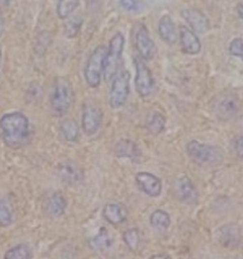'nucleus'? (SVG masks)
Masks as SVG:
<instances>
[{"label":"nucleus","instance_id":"2eb2a0df","mask_svg":"<svg viewBox=\"0 0 243 259\" xmlns=\"http://www.w3.org/2000/svg\"><path fill=\"white\" fill-rule=\"evenodd\" d=\"M67 209V200L60 192L52 193L44 203V211L51 219H59Z\"/></svg>","mask_w":243,"mask_h":259},{"label":"nucleus","instance_id":"f3484780","mask_svg":"<svg viewBox=\"0 0 243 259\" xmlns=\"http://www.w3.org/2000/svg\"><path fill=\"white\" fill-rule=\"evenodd\" d=\"M103 218L109 224L117 226L127 221V210L117 203H107L103 208Z\"/></svg>","mask_w":243,"mask_h":259},{"label":"nucleus","instance_id":"473e14b6","mask_svg":"<svg viewBox=\"0 0 243 259\" xmlns=\"http://www.w3.org/2000/svg\"><path fill=\"white\" fill-rule=\"evenodd\" d=\"M237 13H238V16H240V18L243 20V2L237 6Z\"/></svg>","mask_w":243,"mask_h":259},{"label":"nucleus","instance_id":"cd10ccee","mask_svg":"<svg viewBox=\"0 0 243 259\" xmlns=\"http://www.w3.org/2000/svg\"><path fill=\"white\" fill-rule=\"evenodd\" d=\"M221 236L223 237V242H226L227 245L238 243L239 240V233L236 226L231 227L230 225L226 226L221 230Z\"/></svg>","mask_w":243,"mask_h":259},{"label":"nucleus","instance_id":"6e6552de","mask_svg":"<svg viewBox=\"0 0 243 259\" xmlns=\"http://www.w3.org/2000/svg\"><path fill=\"white\" fill-rule=\"evenodd\" d=\"M212 107L214 113L219 119L227 121L238 112L240 101L234 92H224L215 98Z\"/></svg>","mask_w":243,"mask_h":259},{"label":"nucleus","instance_id":"4468645a","mask_svg":"<svg viewBox=\"0 0 243 259\" xmlns=\"http://www.w3.org/2000/svg\"><path fill=\"white\" fill-rule=\"evenodd\" d=\"M175 193L177 198L182 202L193 204L197 200V191L188 177L183 176L175 184Z\"/></svg>","mask_w":243,"mask_h":259},{"label":"nucleus","instance_id":"2f4dec72","mask_svg":"<svg viewBox=\"0 0 243 259\" xmlns=\"http://www.w3.org/2000/svg\"><path fill=\"white\" fill-rule=\"evenodd\" d=\"M120 4L127 11H133L137 7L136 0H120Z\"/></svg>","mask_w":243,"mask_h":259},{"label":"nucleus","instance_id":"dca6fc26","mask_svg":"<svg viewBox=\"0 0 243 259\" xmlns=\"http://www.w3.org/2000/svg\"><path fill=\"white\" fill-rule=\"evenodd\" d=\"M182 16L194 31L202 33L208 30L207 18L197 9H185L182 11Z\"/></svg>","mask_w":243,"mask_h":259},{"label":"nucleus","instance_id":"f257e3e1","mask_svg":"<svg viewBox=\"0 0 243 259\" xmlns=\"http://www.w3.org/2000/svg\"><path fill=\"white\" fill-rule=\"evenodd\" d=\"M0 135L3 143L12 149H19L30 141L29 118L22 112L14 111L0 118Z\"/></svg>","mask_w":243,"mask_h":259},{"label":"nucleus","instance_id":"423d86ee","mask_svg":"<svg viewBox=\"0 0 243 259\" xmlns=\"http://www.w3.org/2000/svg\"><path fill=\"white\" fill-rule=\"evenodd\" d=\"M124 46L125 38L122 33L118 32L110 40L109 48L107 50L104 71V77L106 81L112 80L114 76L117 74L124 51Z\"/></svg>","mask_w":243,"mask_h":259},{"label":"nucleus","instance_id":"9d476101","mask_svg":"<svg viewBox=\"0 0 243 259\" xmlns=\"http://www.w3.org/2000/svg\"><path fill=\"white\" fill-rule=\"evenodd\" d=\"M135 45L138 53L144 60H152L157 54L156 45L143 24L138 26L135 34Z\"/></svg>","mask_w":243,"mask_h":259},{"label":"nucleus","instance_id":"ddd939ff","mask_svg":"<svg viewBox=\"0 0 243 259\" xmlns=\"http://www.w3.org/2000/svg\"><path fill=\"white\" fill-rule=\"evenodd\" d=\"M57 175L61 181L68 185H77L83 181L81 168L72 161H63L57 166Z\"/></svg>","mask_w":243,"mask_h":259},{"label":"nucleus","instance_id":"c9c22d12","mask_svg":"<svg viewBox=\"0 0 243 259\" xmlns=\"http://www.w3.org/2000/svg\"><path fill=\"white\" fill-rule=\"evenodd\" d=\"M1 61H2V54H1V51H0V68H1Z\"/></svg>","mask_w":243,"mask_h":259},{"label":"nucleus","instance_id":"39448f33","mask_svg":"<svg viewBox=\"0 0 243 259\" xmlns=\"http://www.w3.org/2000/svg\"><path fill=\"white\" fill-rule=\"evenodd\" d=\"M130 93V74L128 70L118 71L112 79V84L108 95V105L112 109L124 107Z\"/></svg>","mask_w":243,"mask_h":259},{"label":"nucleus","instance_id":"6ab92c4d","mask_svg":"<svg viewBox=\"0 0 243 259\" xmlns=\"http://www.w3.org/2000/svg\"><path fill=\"white\" fill-rule=\"evenodd\" d=\"M113 242L112 235L106 228H101L97 235L91 238L90 245L94 251H104L110 249Z\"/></svg>","mask_w":243,"mask_h":259},{"label":"nucleus","instance_id":"5701e85b","mask_svg":"<svg viewBox=\"0 0 243 259\" xmlns=\"http://www.w3.org/2000/svg\"><path fill=\"white\" fill-rule=\"evenodd\" d=\"M150 224L153 228L158 231H167L171 224L170 215L163 210H156L150 215Z\"/></svg>","mask_w":243,"mask_h":259},{"label":"nucleus","instance_id":"bb28decb","mask_svg":"<svg viewBox=\"0 0 243 259\" xmlns=\"http://www.w3.org/2000/svg\"><path fill=\"white\" fill-rule=\"evenodd\" d=\"M80 3V0H60L57 7V13L61 18L68 17Z\"/></svg>","mask_w":243,"mask_h":259},{"label":"nucleus","instance_id":"7c9ffc66","mask_svg":"<svg viewBox=\"0 0 243 259\" xmlns=\"http://www.w3.org/2000/svg\"><path fill=\"white\" fill-rule=\"evenodd\" d=\"M235 151L238 158L243 159V136L235 140Z\"/></svg>","mask_w":243,"mask_h":259},{"label":"nucleus","instance_id":"c756f323","mask_svg":"<svg viewBox=\"0 0 243 259\" xmlns=\"http://www.w3.org/2000/svg\"><path fill=\"white\" fill-rule=\"evenodd\" d=\"M230 54L234 56L241 58L243 61V39L235 38L230 43L229 46Z\"/></svg>","mask_w":243,"mask_h":259},{"label":"nucleus","instance_id":"f704fd0d","mask_svg":"<svg viewBox=\"0 0 243 259\" xmlns=\"http://www.w3.org/2000/svg\"><path fill=\"white\" fill-rule=\"evenodd\" d=\"M3 30H4V20H3V17H2L1 13H0V35L2 34Z\"/></svg>","mask_w":243,"mask_h":259},{"label":"nucleus","instance_id":"b1692460","mask_svg":"<svg viewBox=\"0 0 243 259\" xmlns=\"http://www.w3.org/2000/svg\"><path fill=\"white\" fill-rule=\"evenodd\" d=\"M5 259H29L31 258V251L27 244H18L9 249L5 254Z\"/></svg>","mask_w":243,"mask_h":259},{"label":"nucleus","instance_id":"1a4fd4ad","mask_svg":"<svg viewBox=\"0 0 243 259\" xmlns=\"http://www.w3.org/2000/svg\"><path fill=\"white\" fill-rule=\"evenodd\" d=\"M135 89L141 97L145 98L152 94L155 88V81L151 70L144 64L141 58H135Z\"/></svg>","mask_w":243,"mask_h":259},{"label":"nucleus","instance_id":"0eeeda50","mask_svg":"<svg viewBox=\"0 0 243 259\" xmlns=\"http://www.w3.org/2000/svg\"><path fill=\"white\" fill-rule=\"evenodd\" d=\"M103 110L92 101L84 103L81 115V125L88 137L94 136L101 128L103 122Z\"/></svg>","mask_w":243,"mask_h":259},{"label":"nucleus","instance_id":"4be33fe9","mask_svg":"<svg viewBox=\"0 0 243 259\" xmlns=\"http://www.w3.org/2000/svg\"><path fill=\"white\" fill-rule=\"evenodd\" d=\"M60 130L64 139L68 143H75L79 138L80 130L77 122L73 120H65L62 122L60 125Z\"/></svg>","mask_w":243,"mask_h":259},{"label":"nucleus","instance_id":"e433bc0d","mask_svg":"<svg viewBox=\"0 0 243 259\" xmlns=\"http://www.w3.org/2000/svg\"><path fill=\"white\" fill-rule=\"evenodd\" d=\"M11 1H13V0H6V2H11Z\"/></svg>","mask_w":243,"mask_h":259},{"label":"nucleus","instance_id":"f03ea898","mask_svg":"<svg viewBox=\"0 0 243 259\" xmlns=\"http://www.w3.org/2000/svg\"><path fill=\"white\" fill-rule=\"evenodd\" d=\"M50 103L55 117H63L68 113L73 103V89L67 78L59 77L55 80Z\"/></svg>","mask_w":243,"mask_h":259},{"label":"nucleus","instance_id":"f8f14e48","mask_svg":"<svg viewBox=\"0 0 243 259\" xmlns=\"http://www.w3.org/2000/svg\"><path fill=\"white\" fill-rule=\"evenodd\" d=\"M114 151L118 158L128 159L132 162H140L143 156L139 145L129 139L119 140L115 145Z\"/></svg>","mask_w":243,"mask_h":259},{"label":"nucleus","instance_id":"72a5a7b5","mask_svg":"<svg viewBox=\"0 0 243 259\" xmlns=\"http://www.w3.org/2000/svg\"><path fill=\"white\" fill-rule=\"evenodd\" d=\"M150 258H170V257L167 254H155V255H152Z\"/></svg>","mask_w":243,"mask_h":259},{"label":"nucleus","instance_id":"a878e982","mask_svg":"<svg viewBox=\"0 0 243 259\" xmlns=\"http://www.w3.org/2000/svg\"><path fill=\"white\" fill-rule=\"evenodd\" d=\"M123 240L130 251H136L137 249L139 248L140 241H141L139 230L137 228L127 230L123 234Z\"/></svg>","mask_w":243,"mask_h":259},{"label":"nucleus","instance_id":"a211bd4d","mask_svg":"<svg viewBox=\"0 0 243 259\" xmlns=\"http://www.w3.org/2000/svg\"><path fill=\"white\" fill-rule=\"evenodd\" d=\"M181 42L182 51L187 54H197L200 52L201 44L197 35L188 28L181 27Z\"/></svg>","mask_w":243,"mask_h":259},{"label":"nucleus","instance_id":"20e7f679","mask_svg":"<svg viewBox=\"0 0 243 259\" xmlns=\"http://www.w3.org/2000/svg\"><path fill=\"white\" fill-rule=\"evenodd\" d=\"M106 54V47L101 45L94 50L88 60L84 71V76L86 83L91 89L98 88L102 83V77L104 76L105 71Z\"/></svg>","mask_w":243,"mask_h":259},{"label":"nucleus","instance_id":"c85d7f7f","mask_svg":"<svg viewBox=\"0 0 243 259\" xmlns=\"http://www.w3.org/2000/svg\"><path fill=\"white\" fill-rule=\"evenodd\" d=\"M81 24H82V21L80 19H78L77 17L68 22L66 25V31H65L67 36L70 38L75 37L81 28Z\"/></svg>","mask_w":243,"mask_h":259},{"label":"nucleus","instance_id":"393cba45","mask_svg":"<svg viewBox=\"0 0 243 259\" xmlns=\"http://www.w3.org/2000/svg\"><path fill=\"white\" fill-rule=\"evenodd\" d=\"M14 222L12 206L4 199H0V228H7Z\"/></svg>","mask_w":243,"mask_h":259},{"label":"nucleus","instance_id":"9b49d317","mask_svg":"<svg viewBox=\"0 0 243 259\" xmlns=\"http://www.w3.org/2000/svg\"><path fill=\"white\" fill-rule=\"evenodd\" d=\"M139 189L150 198H157L161 194L163 183L157 176L149 172H139L135 177Z\"/></svg>","mask_w":243,"mask_h":259},{"label":"nucleus","instance_id":"412c9836","mask_svg":"<svg viewBox=\"0 0 243 259\" xmlns=\"http://www.w3.org/2000/svg\"><path fill=\"white\" fill-rule=\"evenodd\" d=\"M166 122L164 115L158 111H154L148 115L146 119V128L153 135H158L165 130Z\"/></svg>","mask_w":243,"mask_h":259},{"label":"nucleus","instance_id":"aec40b11","mask_svg":"<svg viewBox=\"0 0 243 259\" xmlns=\"http://www.w3.org/2000/svg\"><path fill=\"white\" fill-rule=\"evenodd\" d=\"M159 33L161 39L169 45L174 44L177 40V33L174 23L170 16H165L160 18L159 22Z\"/></svg>","mask_w":243,"mask_h":259},{"label":"nucleus","instance_id":"7ed1b4c3","mask_svg":"<svg viewBox=\"0 0 243 259\" xmlns=\"http://www.w3.org/2000/svg\"><path fill=\"white\" fill-rule=\"evenodd\" d=\"M190 160L201 166L218 165L224 159L222 149L215 145H206L197 141H191L186 145Z\"/></svg>","mask_w":243,"mask_h":259}]
</instances>
